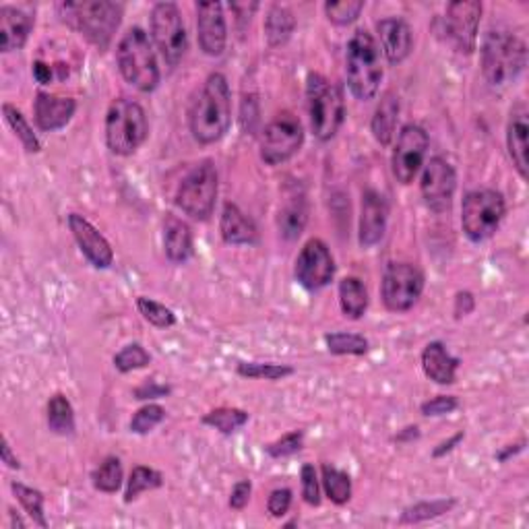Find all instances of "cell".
Masks as SVG:
<instances>
[{
	"label": "cell",
	"mask_w": 529,
	"mask_h": 529,
	"mask_svg": "<svg viewBox=\"0 0 529 529\" xmlns=\"http://www.w3.org/2000/svg\"><path fill=\"white\" fill-rule=\"evenodd\" d=\"M191 132L199 143L211 145L220 141L232 124V95H229L228 79L221 73L207 76L203 89L193 102L191 108Z\"/></svg>",
	"instance_id": "obj_1"
},
{
	"label": "cell",
	"mask_w": 529,
	"mask_h": 529,
	"mask_svg": "<svg viewBox=\"0 0 529 529\" xmlns=\"http://www.w3.org/2000/svg\"><path fill=\"white\" fill-rule=\"evenodd\" d=\"M124 6L110 0H83V3H60V17L73 25L100 50H106L121 25Z\"/></svg>",
	"instance_id": "obj_2"
},
{
	"label": "cell",
	"mask_w": 529,
	"mask_h": 529,
	"mask_svg": "<svg viewBox=\"0 0 529 529\" xmlns=\"http://www.w3.org/2000/svg\"><path fill=\"white\" fill-rule=\"evenodd\" d=\"M345 76L350 92L362 102L372 100L382 79L379 44L366 30H358L347 41Z\"/></svg>",
	"instance_id": "obj_3"
},
{
	"label": "cell",
	"mask_w": 529,
	"mask_h": 529,
	"mask_svg": "<svg viewBox=\"0 0 529 529\" xmlns=\"http://www.w3.org/2000/svg\"><path fill=\"white\" fill-rule=\"evenodd\" d=\"M116 60L124 79L139 92L149 94L159 85L162 75H159L156 52L141 27H132L124 33L116 48Z\"/></svg>",
	"instance_id": "obj_4"
},
{
	"label": "cell",
	"mask_w": 529,
	"mask_h": 529,
	"mask_svg": "<svg viewBox=\"0 0 529 529\" xmlns=\"http://www.w3.org/2000/svg\"><path fill=\"white\" fill-rule=\"evenodd\" d=\"M527 48L509 31H490L482 44V73L492 87H505L524 73Z\"/></svg>",
	"instance_id": "obj_5"
},
{
	"label": "cell",
	"mask_w": 529,
	"mask_h": 529,
	"mask_svg": "<svg viewBox=\"0 0 529 529\" xmlns=\"http://www.w3.org/2000/svg\"><path fill=\"white\" fill-rule=\"evenodd\" d=\"M149 135L148 114L141 103L118 97L106 114V143L116 156H132Z\"/></svg>",
	"instance_id": "obj_6"
},
{
	"label": "cell",
	"mask_w": 529,
	"mask_h": 529,
	"mask_svg": "<svg viewBox=\"0 0 529 529\" xmlns=\"http://www.w3.org/2000/svg\"><path fill=\"white\" fill-rule=\"evenodd\" d=\"M306 102H309L312 132L321 141H329L337 135L341 122H344V94L327 76L310 73L309 81H306Z\"/></svg>",
	"instance_id": "obj_7"
},
{
	"label": "cell",
	"mask_w": 529,
	"mask_h": 529,
	"mask_svg": "<svg viewBox=\"0 0 529 529\" xmlns=\"http://www.w3.org/2000/svg\"><path fill=\"white\" fill-rule=\"evenodd\" d=\"M507 213L505 197L498 191H471L462 205V226L471 242H484L497 232Z\"/></svg>",
	"instance_id": "obj_8"
},
{
	"label": "cell",
	"mask_w": 529,
	"mask_h": 529,
	"mask_svg": "<svg viewBox=\"0 0 529 529\" xmlns=\"http://www.w3.org/2000/svg\"><path fill=\"white\" fill-rule=\"evenodd\" d=\"M218 199V172L215 166L205 159L186 174L176 193V205L193 220L205 221L215 209Z\"/></svg>",
	"instance_id": "obj_9"
},
{
	"label": "cell",
	"mask_w": 529,
	"mask_h": 529,
	"mask_svg": "<svg viewBox=\"0 0 529 529\" xmlns=\"http://www.w3.org/2000/svg\"><path fill=\"white\" fill-rule=\"evenodd\" d=\"M151 36L168 67H178L189 50L183 13L174 3H157L151 11Z\"/></svg>",
	"instance_id": "obj_10"
},
{
	"label": "cell",
	"mask_w": 529,
	"mask_h": 529,
	"mask_svg": "<svg viewBox=\"0 0 529 529\" xmlns=\"http://www.w3.org/2000/svg\"><path fill=\"white\" fill-rule=\"evenodd\" d=\"M304 143V129L294 114H277L263 130L261 157L264 164L277 166L288 162L300 151Z\"/></svg>",
	"instance_id": "obj_11"
},
{
	"label": "cell",
	"mask_w": 529,
	"mask_h": 529,
	"mask_svg": "<svg viewBox=\"0 0 529 529\" xmlns=\"http://www.w3.org/2000/svg\"><path fill=\"white\" fill-rule=\"evenodd\" d=\"M424 291V273L416 264L391 263L382 275L381 294L389 310L406 312L420 300Z\"/></svg>",
	"instance_id": "obj_12"
},
{
	"label": "cell",
	"mask_w": 529,
	"mask_h": 529,
	"mask_svg": "<svg viewBox=\"0 0 529 529\" xmlns=\"http://www.w3.org/2000/svg\"><path fill=\"white\" fill-rule=\"evenodd\" d=\"M480 17H482V3L478 0H457L447 6L444 33L459 54H471L476 50Z\"/></svg>",
	"instance_id": "obj_13"
},
{
	"label": "cell",
	"mask_w": 529,
	"mask_h": 529,
	"mask_svg": "<svg viewBox=\"0 0 529 529\" xmlns=\"http://www.w3.org/2000/svg\"><path fill=\"white\" fill-rule=\"evenodd\" d=\"M428 135L426 130L417 124H406L401 129L399 139H397L395 151H393V176L397 183L401 184H412L416 174L420 172L424 157H426L428 149Z\"/></svg>",
	"instance_id": "obj_14"
},
{
	"label": "cell",
	"mask_w": 529,
	"mask_h": 529,
	"mask_svg": "<svg viewBox=\"0 0 529 529\" xmlns=\"http://www.w3.org/2000/svg\"><path fill=\"white\" fill-rule=\"evenodd\" d=\"M294 273L298 283L306 290H321L329 285L336 275V261H333L329 247L318 238L306 242L296 259Z\"/></svg>",
	"instance_id": "obj_15"
},
{
	"label": "cell",
	"mask_w": 529,
	"mask_h": 529,
	"mask_svg": "<svg viewBox=\"0 0 529 529\" xmlns=\"http://www.w3.org/2000/svg\"><path fill=\"white\" fill-rule=\"evenodd\" d=\"M457 189V174L447 159L433 157L422 174L420 191L426 205L436 213H444L451 209Z\"/></svg>",
	"instance_id": "obj_16"
},
{
	"label": "cell",
	"mask_w": 529,
	"mask_h": 529,
	"mask_svg": "<svg viewBox=\"0 0 529 529\" xmlns=\"http://www.w3.org/2000/svg\"><path fill=\"white\" fill-rule=\"evenodd\" d=\"M68 228H71L81 253L85 255V259L92 263L94 267L108 269L110 264H112V247H110V242L103 238V234L92 224V221H87L79 213H71L68 215Z\"/></svg>",
	"instance_id": "obj_17"
},
{
	"label": "cell",
	"mask_w": 529,
	"mask_h": 529,
	"mask_svg": "<svg viewBox=\"0 0 529 529\" xmlns=\"http://www.w3.org/2000/svg\"><path fill=\"white\" fill-rule=\"evenodd\" d=\"M197 31L201 50H203L207 57H220V54L226 50L228 41L224 6L220 3H199Z\"/></svg>",
	"instance_id": "obj_18"
},
{
	"label": "cell",
	"mask_w": 529,
	"mask_h": 529,
	"mask_svg": "<svg viewBox=\"0 0 529 529\" xmlns=\"http://www.w3.org/2000/svg\"><path fill=\"white\" fill-rule=\"evenodd\" d=\"M389 207L382 194L377 191H366L362 194L360 211V247L371 248L379 245L387 229Z\"/></svg>",
	"instance_id": "obj_19"
},
{
	"label": "cell",
	"mask_w": 529,
	"mask_h": 529,
	"mask_svg": "<svg viewBox=\"0 0 529 529\" xmlns=\"http://www.w3.org/2000/svg\"><path fill=\"white\" fill-rule=\"evenodd\" d=\"M377 31L382 52H385V57L391 65H399V62L409 57V52L414 48V36L406 21L399 17L381 19L377 23Z\"/></svg>",
	"instance_id": "obj_20"
},
{
	"label": "cell",
	"mask_w": 529,
	"mask_h": 529,
	"mask_svg": "<svg viewBox=\"0 0 529 529\" xmlns=\"http://www.w3.org/2000/svg\"><path fill=\"white\" fill-rule=\"evenodd\" d=\"M33 27V17L17 6H0V50L13 52L25 46Z\"/></svg>",
	"instance_id": "obj_21"
},
{
	"label": "cell",
	"mask_w": 529,
	"mask_h": 529,
	"mask_svg": "<svg viewBox=\"0 0 529 529\" xmlns=\"http://www.w3.org/2000/svg\"><path fill=\"white\" fill-rule=\"evenodd\" d=\"M36 122L41 130H58L71 122L76 110L73 97H58L40 92L36 97Z\"/></svg>",
	"instance_id": "obj_22"
},
{
	"label": "cell",
	"mask_w": 529,
	"mask_h": 529,
	"mask_svg": "<svg viewBox=\"0 0 529 529\" xmlns=\"http://www.w3.org/2000/svg\"><path fill=\"white\" fill-rule=\"evenodd\" d=\"M459 360L449 354L441 341H430L422 352V371L438 385H453L457 379Z\"/></svg>",
	"instance_id": "obj_23"
},
{
	"label": "cell",
	"mask_w": 529,
	"mask_h": 529,
	"mask_svg": "<svg viewBox=\"0 0 529 529\" xmlns=\"http://www.w3.org/2000/svg\"><path fill=\"white\" fill-rule=\"evenodd\" d=\"M220 232L221 238L228 245H255L259 240V232H256L255 221L248 218L245 211H240L238 205L226 203L224 211H221L220 220Z\"/></svg>",
	"instance_id": "obj_24"
},
{
	"label": "cell",
	"mask_w": 529,
	"mask_h": 529,
	"mask_svg": "<svg viewBox=\"0 0 529 529\" xmlns=\"http://www.w3.org/2000/svg\"><path fill=\"white\" fill-rule=\"evenodd\" d=\"M527 110L519 103L511 112L509 127H507V148H509L513 166L521 174V178H527Z\"/></svg>",
	"instance_id": "obj_25"
},
{
	"label": "cell",
	"mask_w": 529,
	"mask_h": 529,
	"mask_svg": "<svg viewBox=\"0 0 529 529\" xmlns=\"http://www.w3.org/2000/svg\"><path fill=\"white\" fill-rule=\"evenodd\" d=\"M164 250L172 263H184L193 256L191 228L174 215H168L164 224Z\"/></svg>",
	"instance_id": "obj_26"
},
{
	"label": "cell",
	"mask_w": 529,
	"mask_h": 529,
	"mask_svg": "<svg viewBox=\"0 0 529 529\" xmlns=\"http://www.w3.org/2000/svg\"><path fill=\"white\" fill-rule=\"evenodd\" d=\"M397 116H399V97L393 92H387L379 102L372 116V135L381 145H389L395 137Z\"/></svg>",
	"instance_id": "obj_27"
},
{
	"label": "cell",
	"mask_w": 529,
	"mask_h": 529,
	"mask_svg": "<svg viewBox=\"0 0 529 529\" xmlns=\"http://www.w3.org/2000/svg\"><path fill=\"white\" fill-rule=\"evenodd\" d=\"M294 30H296L294 13L280 4L271 6L267 17H264V36H267L269 44L273 48L288 44V40L291 38Z\"/></svg>",
	"instance_id": "obj_28"
},
{
	"label": "cell",
	"mask_w": 529,
	"mask_h": 529,
	"mask_svg": "<svg viewBox=\"0 0 529 529\" xmlns=\"http://www.w3.org/2000/svg\"><path fill=\"white\" fill-rule=\"evenodd\" d=\"M306 221H309L306 201L302 194L300 197L294 194V197H290L288 203H285L280 211V220H277V224H280V234L285 240H296L298 236L304 232Z\"/></svg>",
	"instance_id": "obj_29"
},
{
	"label": "cell",
	"mask_w": 529,
	"mask_h": 529,
	"mask_svg": "<svg viewBox=\"0 0 529 529\" xmlns=\"http://www.w3.org/2000/svg\"><path fill=\"white\" fill-rule=\"evenodd\" d=\"M339 304L347 318L364 317L368 309V291L358 277H345L339 282Z\"/></svg>",
	"instance_id": "obj_30"
},
{
	"label": "cell",
	"mask_w": 529,
	"mask_h": 529,
	"mask_svg": "<svg viewBox=\"0 0 529 529\" xmlns=\"http://www.w3.org/2000/svg\"><path fill=\"white\" fill-rule=\"evenodd\" d=\"M48 426L60 436H71L75 433L73 406L62 393H57L48 401Z\"/></svg>",
	"instance_id": "obj_31"
},
{
	"label": "cell",
	"mask_w": 529,
	"mask_h": 529,
	"mask_svg": "<svg viewBox=\"0 0 529 529\" xmlns=\"http://www.w3.org/2000/svg\"><path fill=\"white\" fill-rule=\"evenodd\" d=\"M323 489L331 503L345 505L352 498V480L345 471H341L333 465H323Z\"/></svg>",
	"instance_id": "obj_32"
},
{
	"label": "cell",
	"mask_w": 529,
	"mask_h": 529,
	"mask_svg": "<svg viewBox=\"0 0 529 529\" xmlns=\"http://www.w3.org/2000/svg\"><path fill=\"white\" fill-rule=\"evenodd\" d=\"M325 344L327 350L336 356H364L371 347L368 339L356 333H329L325 336Z\"/></svg>",
	"instance_id": "obj_33"
},
{
	"label": "cell",
	"mask_w": 529,
	"mask_h": 529,
	"mask_svg": "<svg viewBox=\"0 0 529 529\" xmlns=\"http://www.w3.org/2000/svg\"><path fill=\"white\" fill-rule=\"evenodd\" d=\"M248 422V414L238 408H218L203 417V424L220 430L221 435H232Z\"/></svg>",
	"instance_id": "obj_34"
},
{
	"label": "cell",
	"mask_w": 529,
	"mask_h": 529,
	"mask_svg": "<svg viewBox=\"0 0 529 529\" xmlns=\"http://www.w3.org/2000/svg\"><path fill=\"white\" fill-rule=\"evenodd\" d=\"M162 484H164L162 473L151 468H145V465H137V468L130 471L127 494H124V503H132V500L139 498V494L156 490Z\"/></svg>",
	"instance_id": "obj_35"
},
{
	"label": "cell",
	"mask_w": 529,
	"mask_h": 529,
	"mask_svg": "<svg viewBox=\"0 0 529 529\" xmlns=\"http://www.w3.org/2000/svg\"><path fill=\"white\" fill-rule=\"evenodd\" d=\"M3 114H4V121L9 122V127L13 129V132L19 137V141L23 143V148L30 153H38L41 149V143L36 132H33V129L30 127V122L25 121V116L21 114L15 106H11V103H4Z\"/></svg>",
	"instance_id": "obj_36"
},
{
	"label": "cell",
	"mask_w": 529,
	"mask_h": 529,
	"mask_svg": "<svg viewBox=\"0 0 529 529\" xmlns=\"http://www.w3.org/2000/svg\"><path fill=\"white\" fill-rule=\"evenodd\" d=\"M11 489H13V492H15V497L21 503V507L25 509V513L33 519V524L40 525V527H48V521H46V515H44V494L36 489H30V486H25V484H19V482H13Z\"/></svg>",
	"instance_id": "obj_37"
},
{
	"label": "cell",
	"mask_w": 529,
	"mask_h": 529,
	"mask_svg": "<svg viewBox=\"0 0 529 529\" xmlns=\"http://www.w3.org/2000/svg\"><path fill=\"white\" fill-rule=\"evenodd\" d=\"M455 507V500H430V503H417L409 507L401 513V524H420V521H428L435 517H441V515L449 513Z\"/></svg>",
	"instance_id": "obj_38"
},
{
	"label": "cell",
	"mask_w": 529,
	"mask_h": 529,
	"mask_svg": "<svg viewBox=\"0 0 529 529\" xmlns=\"http://www.w3.org/2000/svg\"><path fill=\"white\" fill-rule=\"evenodd\" d=\"M122 484V463L118 457H106L94 471V486L97 490L112 494Z\"/></svg>",
	"instance_id": "obj_39"
},
{
	"label": "cell",
	"mask_w": 529,
	"mask_h": 529,
	"mask_svg": "<svg viewBox=\"0 0 529 529\" xmlns=\"http://www.w3.org/2000/svg\"><path fill=\"white\" fill-rule=\"evenodd\" d=\"M238 374L247 379H264V381H280L294 374V368L285 364H271V362H242L238 364Z\"/></svg>",
	"instance_id": "obj_40"
},
{
	"label": "cell",
	"mask_w": 529,
	"mask_h": 529,
	"mask_svg": "<svg viewBox=\"0 0 529 529\" xmlns=\"http://www.w3.org/2000/svg\"><path fill=\"white\" fill-rule=\"evenodd\" d=\"M137 309L143 315L145 321L151 323L153 327H157V329H168V327L176 325V315H174L168 306L151 300V298H145V296L139 298Z\"/></svg>",
	"instance_id": "obj_41"
},
{
	"label": "cell",
	"mask_w": 529,
	"mask_h": 529,
	"mask_svg": "<svg viewBox=\"0 0 529 529\" xmlns=\"http://www.w3.org/2000/svg\"><path fill=\"white\" fill-rule=\"evenodd\" d=\"M149 362H151V356L145 352V347L139 344H130L127 347H122V350L114 356V366L124 374L139 371V368H145Z\"/></svg>",
	"instance_id": "obj_42"
},
{
	"label": "cell",
	"mask_w": 529,
	"mask_h": 529,
	"mask_svg": "<svg viewBox=\"0 0 529 529\" xmlns=\"http://www.w3.org/2000/svg\"><path fill=\"white\" fill-rule=\"evenodd\" d=\"M364 11V3L362 0H341V3H327L325 13L329 21L336 25H350L360 17V13Z\"/></svg>",
	"instance_id": "obj_43"
},
{
	"label": "cell",
	"mask_w": 529,
	"mask_h": 529,
	"mask_svg": "<svg viewBox=\"0 0 529 529\" xmlns=\"http://www.w3.org/2000/svg\"><path fill=\"white\" fill-rule=\"evenodd\" d=\"M164 417H166V409L162 406H157V403H149V406L141 408L135 416H132L130 430L137 435H148L157 426V424H162Z\"/></svg>",
	"instance_id": "obj_44"
},
{
	"label": "cell",
	"mask_w": 529,
	"mask_h": 529,
	"mask_svg": "<svg viewBox=\"0 0 529 529\" xmlns=\"http://www.w3.org/2000/svg\"><path fill=\"white\" fill-rule=\"evenodd\" d=\"M302 441H304V435L300 433V430H294V433L283 435L280 441L267 444V453L273 459L290 457L302 449Z\"/></svg>",
	"instance_id": "obj_45"
},
{
	"label": "cell",
	"mask_w": 529,
	"mask_h": 529,
	"mask_svg": "<svg viewBox=\"0 0 529 529\" xmlns=\"http://www.w3.org/2000/svg\"><path fill=\"white\" fill-rule=\"evenodd\" d=\"M302 497L309 505L318 507L321 505V489H318V480H317V470L315 465L306 463L302 468Z\"/></svg>",
	"instance_id": "obj_46"
},
{
	"label": "cell",
	"mask_w": 529,
	"mask_h": 529,
	"mask_svg": "<svg viewBox=\"0 0 529 529\" xmlns=\"http://www.w3.org/2000/svg\"><path fill=\"white\" fill-rule=\"evenodd\" d=\"M457 408H459L457 397H453V395H438V397H435V399L424 401L420 409H422L424 416H447L451 412H455Z\"/></svg>",
	"instance_id": "obj_47"
},
{
	"label": "cell",
	"mask_w": 529,
	"mask_h": 529,
	"mask_svg": "<svg viewBox=\"0 0 529 529\" xmlns=\"http://www.w3.org/2000/svg\"><path fill=\"white\" fill-rule=\"evenodd\" d=\"M290 505H291V490L280 489V490L271 492L267 509L271 515H273V517H283V515L290 511Z\"/></svg>",
	"instance_id": "obj_48"
},
{
	"label": "cell",
	"mask_w": 529,
	"mask_h": 529,
	"mask_svg": "<svg viewBox=\"0 0 529 529\" xmlns=\"http://www.w3.org/2000/svg\"><path fill=\"white\" fill-rule=\"evenodd\" d=\"M250 492H253V484H250L248 480H242V482L234 486L232 497H229V507H232V509H236V511L245 509L250 500Z\"/></svg>",
	"instance_id": "obj_49"
},
{
	"label": "cell",
	"mask_w": 529,
	"mask_h": 529,
	"mask_svg": "<svg viewBox=\"0 0 529 529\" xmlns=\"http://www.w3.org/2000/svg\"><path fill=\"white\" fill-rule=\"evenodd\" d=\"M473 306H476V300H473V296L470 291H459L457 298H455V317L462 318L465 315H470L473 310Z\"/></svg>",
	"instance_id": "obj_50"
},
{
	"label": "cell",
	"mask_w": 529,
	"mask_h": 529,
	"mask_svg": "<svg viewBox=\"0 0 529 529\" xmlns=\"http://www.w3.org/2000/svg\"><path fill=\"white\" fill-rule=\"evenodd\" d=\"M170 393V387H164V385H156V382H149V385H143L139 387L135 391L137 399H153V397H164Z\"/></svg>",
	"instance_id": "obj_51"
},
{
	"label": "cell",
	"mask_w": 529,
	"mask_h": 529,
	"mask_svg": "<svg viewBox=\"0 0 529 529\" xmlns=\"http://www.w3.org/2000/svg\"><path fill=\"white\" fill-rule=\"evenodd\" d=\"M459 441H463V433H457L455 436H451L449 441H444V443L438 444V447L433 451V457H443V455H447L449 451H453V447H455V444H457Z\"/></svg>",
	"instance_id": "obj_52"
},
{
	"label": "cell",
	"mask_w": 529,
	"mask_h": 529,
	"mask_svg": "<svg viewBox=\"0 0 529 529\" xmlns=\"http://www.w3.org/2000/svg\"><path fill=\"white\" fill-rule=\"evenodd\" d=\"M33 76H36L38 83H50L52 79V68L46 65V62H33Z\"/></svg>",
	"instance_id": "obj_53"
},
{
	"label": "cell",
	"mask_w": 529,
	"mask_h": 529,
	"mask_svg": "<svg viewBox=\"0 0 529 529\" xmlns=\"http://www.w3.org/2000/svg\"><path fill=\"white\" fill-rule=\"evenodd\" d=\"M0 457H3V462L6 465H9V468H13V470H19L21 468L19 459L15 455H13L11 444H9V441H6V438H3V449H0Z\"/></svg>",
	"instance_id": "obj_54"
},
{
	"label": "cell",
	"mask_w": 529,
	"mask_h": 529,
	"mask_svg": "<svg viewBox=\"0 0 529 529\" xmlns=\"http://www.w3.org/2000/svg\"><path fill=\"white\" fill-rule=\"evenodd\" d=\"M417 436H420V433H417V426H408L406 430H403V433L395 436V441H399V443L414 441V438H417Z\"/></svg>",
	"instance_id": "obj_55"
},
{
	"label": "cell",
	"mask_w": 529,
	"mask_h": 529,
	"mask_svg": "<svg viewBox=\"0 0 529 529\" xmlns=\"http://www.w3.org/2000/svg\"><path fill=\"white\" fill-rule=\"evenodd\" d=\"M524 449V443H519V444H511L509 449L505 451V453H498V459L500 462H507V459H509V455H515V453H519V451Z\"/></svg>",
	"instance_id": "obj_56"
},
{
	"label": "cell",
	"mask_w": 529,
	"mask_h": 529,
	"mask_svg": "<svg viewBox=\"0 0 529 529\" xmlns=\"http://www.w3.org/2000/svg\"><path fill=\"white\" fill-rule=\"evenodd\" d=\"M11 517H13V525H19V527H25L23 521H21V517H17L15 511H11Z\"/></svg>",
	"instance_id": "obj_57"
}]
</instances>
